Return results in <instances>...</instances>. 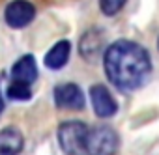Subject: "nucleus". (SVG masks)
<instances>
[{
  "label": "nucleus",
  "instance_id": "nucleus-7",
  "mask_svg": "<svg viewBox=\"0 0 159 155\" xmlns=\"http://www.w3.org/2000/svg\"><path fill=\"white\" fill-rule=\"evenodd\" d=\"M105 32L99 28H92L88 30L81 41H79V52L84 60H94L96 56H99L103 52V45H105Z\"/></svg>",
  "mask_w": 159,
  "mask_h": 155
},
{
  "label": "nucleus",
  "instance_id": "nucleus-1",
  "mask_svg": "<svg viewBox=\"0 0 159 155\" xmlns=\"http://www.w3.org/2000/svg\"><path fill=\"white\" fill-rule=\"evenodd\" d=\"M103 65L109 81L124 92H131L142 86L152 71L148 51L129 39L111 43L103 54Z\"/></svg>",
  "mask_w": 159,
  "mask_h": 155
},
{
  "label": "nucleus",
  "instance_id": "nucleus-5",
  "mask_svg": "<svg viewBox=\"0 0 159 155\" xmlns=\"http://www.w3.org/2000/svg\"><path fill=\"white\" fill-rule=\"evenodd\" d=\"M54 101H56V107L66 108V110H81L84 107L83 90L73 82L58 84L54 88Z\"/></svg>",
  "mask_w": 159,
  "mask_h": 155
},
{
  "label": "nucleus",
  "instance_id": "nucleus-6",
  "mask_svg": "<svg viewBox=\"0 0 159 155\" xmlns=\"http://www.w3.org/2000/svg\"><path fill=\"white\" fill-rule=\"evenodd\" d=\"M90 101H92L94 112L99 118H111L118 110V105H116L112 94L103 84H94L90 88Z\"/></svg>",
  "mask_w": 159,
  "mask_h": 155
},
{
  "label": "nucleus",
  "instance_id": "nucleus-13",
  "mask_svg": "<svg viewBox=\"0 0 159 155\" xmlns=\"http://www.w3.org/2000/svg\"><path fill=\"white\" fill-rule=\"evenodd\" d=\"M4 110V97H2V92H0V112Z\"/></svg>",
  "mask_w": 159,
  "mask_h": 155
},
{
  "label": "nucleus",
  "instance_id": "nucleus-4",
  "mask_svg": "<svg viewBox=\"0 0 159 155\" xmlns=\"http://www.w3.org/2000/svg\"><path fill=\"white\" fill-rule=\"evenodd\" d=\"M36 17V8L28 0H13L6 6L4 19L11 28H25Z\"/></svg>",
  "mask_w": 159,
  "mask_h": 155
},
{
  "label": "nucleus",
  "instance_id": "nucleus-2",
  "mask_svg": "<svg viewBox=\"0 0 159 155\" xmlns=\"http://www.w3.org/2000/svg\"><path fill=\"white\" fill-rule=\"evenodd\" d=\"M88 125L84 122H64L58 127V144L66 155H86Z\"/></svg>",
  "mask_w": 159,
  "mask_h": 155
},
{
  "label": "nucleus",
  "instance_id": "nucleus-10",
  "mask_svg": "<svg viewBox=\"0 0 159 155\" xmlns=\"http://www.w3.org/2000/svg\"><path fill=\"white\" fill-rule=\"evenodd\" d=\"M69 52H71V43L67 39H62V41L54 43L49 49V52L45 54V60L43 62H45V65L49 69H60V67H64L67 64Z\"/></svg>",
  "mask_w": 159,
  "mask_h": 155
},
{
  "label": "nucleus",
  "instance_id": "nucleus-11",
  "mask_svg": "<svg viewBox=\"0 0 159 155\" xmlns=\"http://www.w3.org/2000/svg\"><path fill=\"white\" fill-rule=\"evenodd\" d=\"M32 95V90L28 84H21V82H11L10 88H8V97L10 99H15V101H26L30 99Z\"/></svg>",
  "mask_w": 159,
  "mask_h": 155
},
{
  "label": "nucleus",
  "instance_id": "nucleus-8",
  "mask_svg": "<svg viewBox=\"0 0 159 155\" xmlns=\"http://www.w3.org/2000/svg\"><path fill=\"white\" fill-rule=\"evenodd\" d=\"M38 79V65L32 54H25L19 58L13 67H11V82H21V84H32Z\"/></svg>",
  "mask_w": 159,
  "mask_h": 155
},
{
  "label": "nucleus",
  "instance_id": "nucleus-12",
  "mask_svg": "<svg viewBox=\"0 0 159 155\" xmlns=\"http://www.w3.org/2000/svg\"><path fill=\"white\" fill-rule=\"evenodd\" d=\"M125 2H127V0H99V8H101L103 15L112 17V15H116L124 8Z\"/></svg>",
  "mask_w": 159,
  "mask_h": 155
},
{
  "label": "nucleus",
  "instance_id": "nucleus-3",
  "mask_svg": "<svg viewBox=\"0 0 159 155\" xmlns=\"http://www.w3.org/2000/svg\"><path fill=\"white\" fill-rule=\"evenodd\" d=\"M84 146H86V155H116L120 148V136L112 127L98 125L88 129Z\"/></svg>",
  "mask_w": 159,
  "mask_h": 155
},
{
  "label": "nucleus",
  "instance_id": "nucleus-9",
  "mask_svg": "<svg viewBox=\"0 0 159 155\" xmlns=\"http://www.w3.org/2000/svg\"><path fill=\"white\" fill-rule=\"evenodd\" d=\"M25 146V138L19 129L6 127L0 131V155H19Z\"/></svg>",
  "mask_w": 159,
  "mask_h": 155
},
{
  "label": "nucleus",
  "instance_id": "nucleus-14",
  "mask_svg": "<svg viewBox=\"0 0 159 155\" xmlns=\"http://www.w3.org/2000/svg\"><path fill=\"white\" fill-rule=\"evenodd\" d=\"M157 47H159V41H157Z\"/></svg>",
  "mask_w": 159,
  "mask_h": 155
}]
</instances>
